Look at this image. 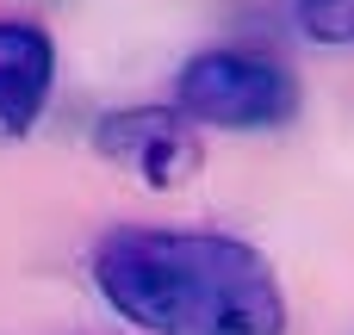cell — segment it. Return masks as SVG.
I'll return each mask as SVG.
<instances>
[{
	"mask_svg": "<svg viewBox=\"0 0 354 335\" xmlns=\"http://www.w3.org/2000/svg\"><path fill=\"white\" fill-rule=\"evenodd\" d=\"M100 298L143 335H286V292L268 255L218 230H106Z\"/></svg>",
	"mask_w": 354,
	"mask_h": 335,
	"instance_id": "1",
	"label": "cell"
},
{
	"mask_svg": "<svg viewBox=\"0 0 354 335\" xmlns=\"http://www.w3.org/2000/svg\"><path fill=\"white\" fill-rule=\"evenodd\" d=\"M174 106L212 131H274L299 118V75L255 50H199L174 81Z\"/></svg>",
	"mask_w": 354,
	"mask_h": 335,
	"instance_id": "2",
	"label": "cell"
},
{
	"mask_svg": "<svg viewBox=\"0 0 354 335\" xmlns=\"http://www.w3.org/2000/svg\"><path fill=\"white\" fill-rule=\"evenodd\" d=\"M93 149L118 168H131L149 193H174L205 168V143L180 106H131L106 112L93 124Z\"/></svg>",
	"mask_w": 354,
	"mask_h": 335,
	"instance_id": "3",
	"label": "cell"
},
{
	"mask_svg": "<svg viewBox=\"0 0 354 335\" xmlns=\"http://www.w3.org/2000/svg\"><path fill=\"white\" fill-rule=\"evenodd\" d=\"M56 87V44L25 19H0V137H25Z\"/></svg>",
	"mask_w": 354,
	"mask_h": 335,
	"instance_id": "4",
	"label": "cell"
},
{
	"mask_svg": "<svg viewBox=\"0 0 354 335\" xmlns=\"http://www.w3.org/2000/svg\"><path fill=\"white\" fill-rule=\"evenodd\" d=\"M292 19L311 44H354V0H292Z\"/></svg>",
	"mask_w": 354,
	"mask_h": 335,
	"instance_id": "5",
	"label": "cell"
}]
</instances>
